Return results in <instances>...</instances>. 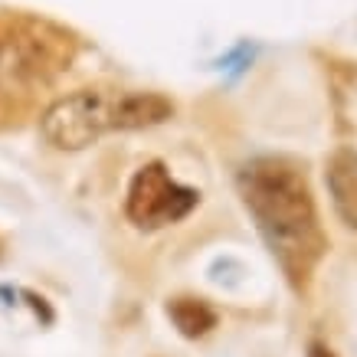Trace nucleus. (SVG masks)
<instances>
[{
    "label": "nucleus",
    "instance_id": "obj_1",
    "mask_svg": "<svg viewBox=\"0 0 357 357\" xmlns=\"http://www.w3.org/2000/svg\"><path fill=\"white\" fill-rule=\"evenodd\" d=\"M239 194L285 275L302 285L325 252V236L305 174L285 158H259L243 167Z\"/></svg>",
    "mask_w": 357,
    "mask_h": 357
},
{
    "label": "nucleus",
    "instance_id": "obj_2",
    "mask_svg": "<svg viewBox=\"0 0 357 357\" xmlns=\"http://www.w3.org/2000/svg\"><path fill=\"white\" fill-rule=\"evenodd\" d=\"M174 115L171 98L158 92L79 89L56 98L40 119V135L59 151H82L109 131H135L161 125Z\"/></svg>",
    "mask_w": 357,
    "mask_h": 357
},
{
    "label": "nucleus",
    "instance_id": "obj_3",
    "mask_svg": "<svg viewBox=\"0 0 357 357\" xmlns=\"http://www.w3.org/2000/svg\"><path fill=\"white\" fill-rule=\"evenodd\" d=\"M73 63V36L36 17L0 20V96H33Z\"/></svg>",
    "mask_w": 357,
    "mask_h": 357
},
{
    "label": "nucleus",
    "instance_id": "obj_4",
    "mask_svg": "<svg viewBox=\"0 0 357 357\" xmlns=\"http://www.w3.org/2000/svg\"><path fill=\"white\" fill-rule=\"evenodd\" d=\"M197 200H200L197 190L177 184L164 164H144L131 177L125 213L141 229H161L167 223L184 220L197 206Z\"/></svg>",
    "mask_w": 357,
    "mask_h": 357
},
{
    "label": "nucleus",
    "instance_id": "obj_5",
    "mask_svg": "<svg viewBox=\"0 0 357 357\" xmlns=\"http://www.w3.org/2000/svg\"><path fill=\"white\" fill-rule=\"evenodd\" d=\"M328 190L335 200L337 217L347 227H357V154L337 151L328 164Z\"/></svg>",
    "mask_w": 357,
    "mask_h": 357
},
{
    "label": "nucleus",
    "instance_id": "obj_6",
    "mask_svg": "<svg viewBox=\"0 0 357 357\" xmlns=\"http://www.w3.org/2000/svg\"><path fill=\"white\" fill-rule=\"evenodd\" d=\"M167 314H171V321L177 325V331L184 337H200L217 325L213 308L206 302H200V298H177V302H171Z\"/></svg>",
    "mask_w": 357,
    "mask_h": 357
}]
</instances>
